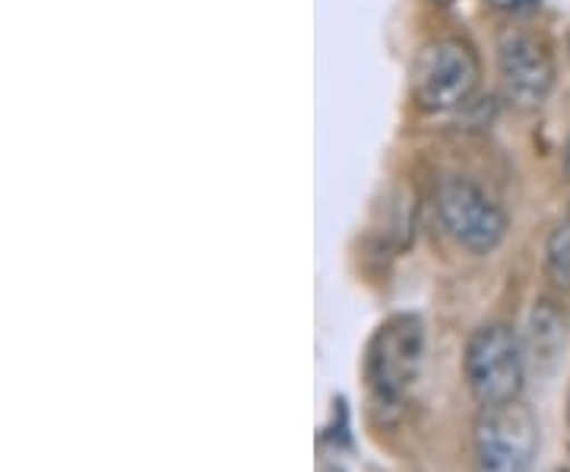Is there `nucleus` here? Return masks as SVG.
<instances>
[{"label":"nucleus","mask_w":570,"mask_h":472,"mask_svg":"<svg viewBox=\"0 0 570 472\" xmlns=\"http://www.w3.org/2000/svg\"><path fill=\"white\" fill-rule=\"evenodd\" d=\"M463 371L472 400L491 410L517 403L527 384V355L520 336L508 324H485L466 343Z\"/></svg>","instance_id":"nucleus-1"},{"label":"nucleus","mask_w":570,"mask_h":472,"mask_svg":"<svg viewBox=\"0 0 570 472\" xmlns=\"http://www.w3.org/2000/svg\"><path fill=\"white\" fill-rule=\"evenodd\" d=\"M422 355H425V330L419 317L396 314L377 327L365 355L367 387L377 396V403L396 406L406 400L419 381Z\"/></svg>","instance_id":"nucleus-2"},{"label":"nucleus","mask_w":570,"mask_h":472,"mask_svg":"<svg viewBox=\"0 0 570 472\" xmlns=\"http://www.w3.org/2000/svg\"><path fill=\"white\" fill-rule=\"evenodd\" d=\"M482 67L463 39H434L419 51L412 67V92L425 111L444 115L472 102Z\"/></svg>","instance_id":"nucleus-3"},{"label":"nucleus","mask_w":570,"mask_h":472,"mask_svg":"<svg viewBox=\"0 0 570 472\" xmlns=\"http://www.w3.org/2000/svg\"><path fill=\"white\" fill-rule=\"evenodd\" d=\"M472 453L475 472H532L539 453V422L530 406L517 400L479 412L472 429Z\"/></svg>","instance_id":"nucleus-4"},{"label":"nucleus","mask_w":570,"mask_h":472,"mask_svg":"<svg viewBox=\"0 0 570 472\" xmlns=\"http://www.w3.org/2000/svg\"><path fill=\"white\" fill-rule=\"evenodd\" d=\"M434 206L444 232L469 254H491L508 235V213L469 178H448Z\"/></svg>","instance_id":"nucleus-5"},{"label":"nucleus","mask_w":570,"mask_h":472,"mask_svg":"<svg viewBox=\"0 0 570 472\" xmlns=\"http://www.w3.org/2000/svg\"><path fill=\"white\" fill-rule=\"evenodd\" d=\"M498 70L504 96L517 108H539L554 86V58L549 41L532 32H508L498 45Z\"/></svg>","instance_id":"nucleus-6"},{"label":"nucleus","mask_w":570,"mask_h":472,"mask_svg":"<svg viewBox=\"0 0 570 472\" xmlns=\"http://www.w3.org/2000/svg\"><path fill=\"white\" fill-rule=\"evenodd\" d=\"M546 267L558 286L570 288V216L551 232L549 247H546Z\"/></svg>","instance_id":"nucleus-7"},{"label":"nucleus","mask_w":570,"mask_h":472,"mask_svg":"<svg viewBox=\"0 0 570 472\" xmlns=\"http://www.w3.org/2000/svg\"><path fill=\"white\" fill-rule=\"evenodd\" d=\"M489 3L508 17H527V13H535L542 7V0H489Z\"/></svg>","instance_id":"nucleus-8"},{"label":"nucleus","mask_w":570,"mask_h":472,"mask_svg":"<svg viewBox=\"0 0 570 472\" xmlns=\"http://www.w3.org/2000/svg\"><path fill=\"white\" fill-rule=\"evenodd\" d=\"M564 171L570 175V144H568V153H564Z\"/></svg>","instance_id":"nucleus-9"},{"label":"nucleus","mask_w":570,"mask_h":472,"mask_svg":"<svg viewBox=\"0 0 570 472\" xmlns=\"http://www.w3.org/2000/svg\"><path fill=\"white\" fill-rule=\"evenodd\" d=\"M438 3H450V0H438Z\"/></svg>","instance_id":"nucleus-10"},{"label":"nucleus","mask_w":570,"mask_h":472,"mask_svg":"<svg viewBox=\"0 0 570 472\" xmlns=\"http://www.w3.org/2000/svg\"><path fill=\"white\" fill-rule=\"evenodd\" d=\"M568 48H570V41H568Z\"/></svg>","instance_id":"nucleus-11"}]
</instances>
